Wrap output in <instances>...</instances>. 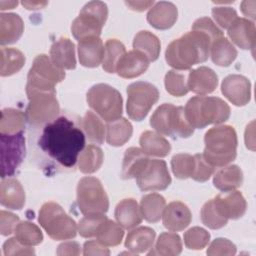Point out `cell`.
<instances>
[{
  "mask_svg": "<svg viewBox=\"0 0 256 256\" xmlns=\"http://www.w3.org/2000/svg\"><path fill=\"white\" fill-rule=\"evenodd\" d=\"M177 16L178 10L173 3L160 1L150 8L147 14V21L156 29L166 30L174 25Z\"/></svg>",
  "mask_w": 256,
  "mask_h": 256,
  "instance_id": "obj_22",
  "label": "cell"
},
{
  "mask_svg": "<svg viewBox=\"0 0 256 256\" xmlns=\"http://www.w3.org/2000/svg\"><path fill=\"white\" fill-rule=\"evenodd\" d=\"M156 233L146 226L137 227L131 230L125 240V247L134 254L147 252L153 247Z\"/></svg>",
  "mask_w": 256,
  "mask_h": 256,
  "instance_id": "obj_26",
  "label": "cell"
},
{
  "mask_svg": "<svg viewBox=\"0 0 256 256\" xmlns=\"http://www.w3.org/2000/svg\"><path fill=\"white\" fill-rule=\"evenodd\" d=\"M243 183V173L242 170L237 165L223 166L218 170L213 178L214 186L222 191H232L240 187Z\"/></svg>",
  "mask_w": 256,
  "mask_h": 256,
  "instance_id": "obj_28",
  "label": "cell"
},
{
  "mask_svg": "<svg viewBox=\"0 0 256 256\" xmlns=\"http://www.w3.org/2000/svg\"><path fill=\"white\" fill-rule=\"evenodd\" d=\"M19 223V217L5 210L0 212V232L3 236L12 234Z\"/></svg>",
  "mask_w": 256,
  "mask_h": 256,
  "instance_id": "obj_53",
  "label": "cell"
},
{
  "mask_svg": "<svg viewBox=\"0 0 256 256\" xmlns=\"http://www.w3.org/2000/svg\"><path fill=\"white\" fill-rule=\"evenodd\" d=\"M125 3L132 10L144 11L147 8H151V6L154 4V1H127Z\"/></svg>",
  "mask_w": 256,
  "mask_h": 256,
  "instance_id": "obj_56",
  "label": "cell"
},
{
  "mask_svg": "<svg viewBox=\"0 0 256 256\" xmlns=\"http://www.w3.org/2000/svg\"><path fill=\"white\" fill-rule=\"evenodd\" d=\"M192 219L188 206L180 201H173L165 207L162 220L163 225L169 231H182L190 224Z\"/></svg>",
  "mask_w": 256,
  "mask_h": 256,
  "instance_id": "obj_17",
  "label": "cell"
},
{
  "mask_svg": "<svg viewBox=\"0 0 256 256\" xmlns=\"http://www.w3.org/2000/svg\"><path fill=\"white\" fill-rule=\"evenodd\" d=\"M141 150L148 156L165 157L171 151V145L163 136L153 131H145L139 140Z\"/></svg>",
  "mask_w": 256,
  "mask_h": 256,
  "instance_id": "obj_30",
  "label": "cell"
},
{
  "mask_svg": "<svg viewBox=\"0 0 256 256\" xmlns=\"http://www.w3.org/2000/svg\"><path fill=\"white\" fill-rule=\"evenodd\" d=\"M212 16L216 23L224 29H228L230 25L238 18L236 11L231 7L219 6L212 9Z\"/></svg>",
  "mask_w": 256,
  "mask_h": 256,
  "instance_id": "obj_50",
  "label": "cell"
},
{
  "mask_svg": "<svg viewBox=\"0 0 256 256\" xmlns=\"http://www.w3.org/2000/svg\"><path fill=\"white\" fill-rule=\"evenodd\" d=\"M255 24L246 18H237L228 28V36L241 49L255 47Z\"/></svg>",
  "mask_w": 256,
  "mask_h": 256,
  "instance_id": "obj_21",
  "label": "cell"
},
{
  "mask_svg": "<svg viewBox=\"0 0 256 256\" xmlns=\"http://www.w3.org/2000/svg\"><path fill=\"white\" fill-rule=\"evenodd\" d=\"M255 5H256L255 1H243L241 3L242 13L247 17L255 19Z\"/></svg>",
  "mask_w": 256,
  "mask_h": 256,
  "instance_id": "obj_57",
  "label": "cell"
},
{
  "mask_svg": "<svg viewBox=\"0 0 256 256\" xmlns=\"http://www.w3.org/2000/svg\"><path fill=\"white\" fill-rule=\"evenodd\" d=\"M107 219L104 214H93L85 215L83 219L80 220L77 230L79 234L84 238H90L96 236L100 225Z\"/></svg>",
  "mask_w": 256,
  "mask_h": 256,
  "instance_id": "obj_47",
  "label": "cell"
},
{
  "mask_svg": "<svg viewBox=\"0 0 256 256\" xmlns=\"http://www.w3.org/2000/svg\"><path fill=\"white\" fill-rule=\"evenodd\" d=\"M165 207L166 201L164 197L157 193H150L143 196L140 202L142 218L151 223H155L160 220Z\"/></svg>",
  "mask_w": 256,
  "mask_h": 256,
  "instance_id": "obj_31",
  "label": "cell"
},
{
  "mask_svg": "<svg viewBox=\"0 0 256 256\" xmlns=\"http://www.w3.org/2000/svg\"><path fill=\"white\" fill-rule=\"evenodd\" d=\"M110 251L106 246L101 244L98 240H90L84 243L83 247V255L89 256V255H109Z\"/></svg>",
  "mask_w": 256,
  "mask_h": 256,
  "instance_id": "obj_54",
  "label": "cell"
},
{
  "mask_svg": "<svg viewBox=\"0 0 256 256\" xmlns=\"http://www.w3.org/2000/svg\"><path fill=\"white\" fill-rule=\"evenodd\" d=\"M200 216H201L202 223L210 229L222 228L228 222V219L223 217L219 212V210L217 209L213 199L207 201L203 205Z\"/></svg>",
  "mask_w": 256,
  "mask_h": 256,
  "instance_id": "obj_43",
  "label": "cell"
},
{
  "mask_svg": "<svg viewBox=\"0 0 256 256\" xmlns=\"http://www.w3.org/2000/svg\"><path fill=\"white\" fill-rule=\"evenodd\" d=\"M133 128L131 123L125 118H119L107 124L106 140L111 146H122L132 136Z\"/></svg>",
  "mask_w": 256,
  "mask_h": 256,
  "instance_id": "obj_33",
  "label": "cell"
},
{
  "mask_svg": "<svg viewBox=\"0 0 256 256\" xmlns=\"http://www.w3.org/2000/svg\"><path fill=\"white\" fill-rule=\"evenodd\" d=\"M149 62L144 54L137 50H131L122 56L116 66V72L122 78H135L147 70Z\"/></svg>",
  "mask_w": 256,
  "mask_h": 256,
  "instance_id": "obj_19",
  "label": "cell"
},
{
  "mask_svg": "<svg viewBox=\"0 0 256 256\" xmlns=\"http://www.w3.org/2000/svg\"><path fill=\"white\" fill-rule=\"evenodd\" d=\"M50 59L62 70L74 69L76 67L74 43L69 38H60L50 48Z\"/></svg>",
  "mask_w": 256,
  "mask_h": 256,
  "instance_id": "obj_24",
  "label": "cell"
},
{
  "mask_svg": "<svg viewBox=\"0 0 256 256\" xmlns=\"http://www.w3.org/2000/svg\"><path fill=\"white\" fill-rule=\"evenodd\" d=\"M117 223L124 229H131L142 222V214L136 200L126 198L121 200L114 212Z\"/></svg>",
  "mask_w": 256,
  "mask_h": 256,
  "instance_id": "obj_25",
  "label": "cell"
},
{
  "mask_svg": "<svg viewBox=\"0 0 256 256\" xmlns=\"http://www.w3.org/2000/svg\"><path fill=\"white\" fill-rule=\"evenodd\" d=\"M26 116L23 112L13 108H5L1 111L0 133L16 134L23 131Z\"/></svg>",
  "mask_w": 256,
  "mask_h": 256,
  "instance_id": "obj_37",
  "label": "cell"
},
{
  "mask_svg": "<svg viewBox=\"0 0 256 256\" xmlns=\"http://www.w3.org/2000/svg\"><path fill=\"white\" fill-rule=\"evenodd\" d=\"M80 254V245L77 242H64L58 246L57 255H79Z\"/></svg>",
  "mask_w": 256,
  "mask_h": 256,
  "instance_id": "obj_55",
  "label": "cell"
},
{
  "mask_svg": "<svg viewBox=\"0 0 256 256\" xmlns=\"http://www.w3.org/2000/svg\"><path fill=\"white\" fill-rule=\"evenodd\" d=\"M136 181L142 191H159L165 190L171 184V176L165 161L149 159Z\"/></svg>",
  "mask_w": 256,
  "mask_h": 256,
  "instance_id": "obj_14",
  "label": "cell"
},
{
  "mask_svg": "<svg viewBox=\"0 0 256 256\" xmlns=\"http://www.w3.org/2000/svg\"><path fill=\"white\" fill-rule=\"evenodd\" d=\"M203 156L213 167H223L232 162L237 154V134L230 125L209 129L204 136Z\"/></svg>",
  "mask_w": 256,
  "mask_h": 256,
  "instance_id": "obj_3",
  "label": "cell"
},
{
  "mask_svg": "<svg viewBox=\"0 0 256 256\" xmlns=\"http://www.w3.org/2000/svg\"><path fill=\"white\" fill-rule=\"evenodd\" d=\"M221 91L236 106H244L251 99V83L242 75L231 74L225 77L221 84Z\"/></svg>",
  "mask_w": 256,
  "mask_h": 256,
  "instance_id": "obj_15",
  "label": "cell"
},
{
  "mask_svg": "<svg viewBox=\"0 0 256 256\" xmlns=\"http://www.w3.org/2000/svg\"><path fill=\"white\" fill-rule=\"evenodd\" d=\"M107 16L108 8L104 2L90 1L86 3L72 23L71 31L74 38L81 40L90 36L99 37Z\"/></svg>",
  "mask_w": 256,
  "mask_h": 256,
  "instance_id": "obj_9",
  "label": "cell"
},
{
  "mask_svg": "<svg viewBox=\"0 0 256 256\" xmlns=\"http://www.w3.org/2000/svg\"><path fill=\"white\" fill-rule=\"evenodd\" d=\"M104 159L101 148L96 145H88L78 158V168L84 174L96 172L102 165Z\"/></svg>",
  "mask_w": 256,
  "mask_h": 256,
  "instance_id": "obj_36",
  "label": "cell"
},
{
  "mask_svg": "<svg viewBox=\"0 0 256 256\" xmlns=\"http://www.w3.org/2000/svg\"><path fill=\"white\" fill-rule=\"evenodd\" d=\"M150 125L159 134L166 136L188 138L194 132V128L185 117L184 108L170 103H164L154 111L150 118Z\"/></svg>",
  "mask_w": 256,
  "mask_h": 256,
  "instance_id": "obj_6",
  "label": "cell"
},
{
  "mask_svg": "<svg viewBox=\"0 0 256 256\" xmlns=\"http://www.w3.org/2000/svg\"><path fill=\"white\" fill-rule=\"evenodd\" d=\"M0 203L2 206L20 210L25 204V192L20 182L14 178L3 179L0 184Z\"/></svg>",
  "mask_w": 256,
  "mask_h": 256,
  "instance_id": "obj_23",
  "label": "cell"
},
{
  "mask_svg": "<svg viewBox=\"0 0 256 256\" xmlns=\"http://www.w3.org/2000/svg\"><path fill=\"white\" fill-rule=\"evenodd\" d=\"M81 126L91 142L96 144H102L104 142L105 127L95 113L87 111L81 121Z\"/></svg>",
  "mask_w": 256,
  "mask_h": 256,
  "instance_id": "obj_41",
  "label": "cell"
},
{
  "mask_svg": "<svg viewBox=\"0 0 256 256\" xmlns=\"http://www.w3.org/2000/svg\"><path fill=\"white\" fill-rule=\"evenodd\" d=\"M64 78V70L58 68L47 55L40 54L34 59L27 76V96L41 92L56 93L55 85Z\"/></svg>",
  "mask_w": 256,
  "mask_h": 256,
  "instance_id": "obj_5",
  "label": "cell"
},
{
  "mask_svg": "<svg viewBox=\"0 0 256 256\" xmlns=\"http://www.w3.org/2000/svg\"><path fill=\"white\" fill-rule=\"evenodd\" d=\"M126 53L125 46L117 39H108L104 46L102 68L108 73L116 72V66Z\"/></svg>",
  "mask_w": 256,
  "mask_h": 256,
  "instance_id": "obj_39",
  "label": "cell"
},
{
  "mask_svg": "<svg viewBox=\"0 0 256 256\" xmlns=\"http://www.w3.org/2000/svg\"><path fill=\"white\" fill-rule=\"evenodd\" d=\"M210 55L216 65L227 67L236 59L237 50L227 38L221 37L212 42Z\"/></svg>",
  "mask_w": 256,
  "mask_h": 256,
  "instance_id": "obj_32",
  "label": "cell"
},
{
  "mask_svg": "<svg viewBox=\"0 0 256 256\" xmlns=\"http://www.w3.org/2000/svg\"><path fill=\"white\" fill-rule=\"evenodd\" d=\"M24 64L25 56L20 50L16 48H1V76L5 77L17 73Z\"/></svg>",
  "mask_w": 256,
  "mask_h": 256,
  "instance_id": "obj_35",
  "label": "cell"
},
{
  "mask_svg": "<svg viewBox=\"0 0 256 256\" xmlns=\"http://www.w3.org/2000/svg\"><path fill=\"white\" fill-rule=\"evenodd\" d=\"M218 85V77L216 73L209 67L201 66L189 72L187 79L188 90L205 95L213 92Z\"/></svg>",
  "mask_w": 256,
  "mask_h": 256,
  "instance_id": "obj_18",
  "label": "cell"
},
{
  "mask_svg": "<svg viewBox=\"0 0 256 256\" xmlns=\"http://www.w3.org/2000/svg\"><path fill=\"white\" fill-rule=\"evenodd\" d=\"M24 31L21 17L14 13H1L0 15V44L8 45L16 42Z\"/></svg>",
  "mask_w": 256,
  "mask_h": 256,
  "instance_id": "obj_27",
  "label": "cell"
},
{
  "mask_svg": "<svg viewBox=\"0 0 256 256\" xmlns=\"http://www.w3.org/2000/svg\"><path fill=\"white\" fill-rule=\"evenodd\" d=\"M3 253L5 256L11 255H34L35 251L31 246L20 242L16 237L8 239L3 244Z\"/></svg>",
  "mask_w": 256,
  "mask_h": 256,
  "instance_id": "obj_52",
  "label": "cell"
},
{
  "mask_svg": "<svg viewBox=\"0 0 256 256\" xmlns=\"http://www.w3.org/2000/svg\"><path fill=\"white\" fill-rule=\"evenodd\" d=\"M77 204L84 215L104 214L109 208L108 196L99 179L82 178L77 186Z\"/></svg>",
  "mask_w": 256,
  "mask_h": 256,
  "instance_id": "obj_10",
  "label": "cell"
},
{
  "mask_svg": "<svg viewBox=\"0 0 256 256\" xmlns=\"http://www.w3.org/2000/svg\"><path fill=\"white\" fill-rule=\"evenodd\" d=\"M38 221L48 236L54 240H69L76 236L75 221L55 202H47L42 205Z\"/></svg>",
  "mask_w": 256,
  "mask_h": 256,
  "instance_id": "obj_7",
  "label": "cell"
},
{
  "mask_svg": "<svg viewBox=\"0 0 256 256\" xmlns=\"http://www.w3.org/2000/svg\"><path fill=\"white\" fill-rule=\"evenodd\" d=\"M207 254L210 256L215 255H235L236 246L226 238L215 239L207 249Z\"/></svg>",
  "mask_w": 256,
  "mask_h": 256,
  "instance_id": "obj_51",
  "label": "cell"
},
{
  "mask_svg": "<svg viewBox=\"0 0 256 256\" xmlns=\"http://www.w3.org/2000/svg\"><path fill=\"white\" fill-rule=\"evenodd\" d=\"M195 166L194 156L187 153L175 154L171 159V168L174 175L179 179H186L192 176Z\"/></svg>",
  "mask_w": 256,
  "mask_h": 256,
  "instance_id": "obj_44",
  "label": "cell"
},
{
  "mask_svg": "<svg viewBox=\"0 0 256 256\" xmlns=\"http://www.w3.org/2000/svg\"><path fill=\"white\" fill-rule=\"evenodd\" d=\"M39 146L64 167H73L85 146L84 133L68 118L62 116L43 129Z\"/></svg>",
  "mask_w": 256,
  "mask_h": 256,
  "instance_id": "obj_1",
  "label": "cell"
},
{
  "mask_svg": "<svg viewBox=\"0 0 256 256\" xmlns=\"http://www.w3.org/2000/svg\"><path fill=\"white\" fill-rule=\"evenodd\" d=\"M124 236L123 227L108 218L100 225L96 237L97 240L106 247L117 246L121 243Z\"/></svg>",
  "mask_w": 256,
  "mask_h": 256,
  "instance_id": "obj_40",
  "label": "cell"
},
{
  "mask_svg": "<svg viewBox=\"0 0 256 256\" xmlns=\"http://www.w3.org/2000/svg\"><path fill=\"white\" fill-rule=\"evenodd\" d=\"M15 237L27 246H35L42 242L43 234L40 228L29 221L19 222L15 228Z\"/></svg>",
  "mask_w": 256,
  "mask_h": 256,
  "instance_id": "obj_42",
  "label": "cell"
},
{
  "mask_svg": "<svg viewBox=\"0 0 256 256\" xmlns=\"http://www.w3.org/2000/svg\"><path fill=\"white\" fill-rule=\"evenodd\" d=\"M127 114L135 121H142L159 98L156 86L144 81L130 84L127 88Z\"/></svg>",
  "mask_w": 256,
  "mask_h": 256,
  "instance_id": "obj_11",
  "label": "cell"
},
{
  "mask_svg": "<svg viewBox=\"0 0 256 256\" xmlns=\"http://www.w3.org/2000/svg\"><path fill=\"white\" fill-rule=\"evenodd\" d=\"M182 252V242L178 234L171 232H163L156 241L154 251L148 254H156L163 256H175Z\"/></svg>",
  "mask_w": 256,
  "mask_h": 256,
  "instance_id": "obj_38",
  "label": "cell"
},
{
  "mask_svg": "<svg viewBox=\"0 0 256 256\" xmlns=\"http://www.w3.org/2000/svg\"><path fill=\"white\" fill-rule=\"evenodd\" d=\"M149 158L141 149L130 147L126 150L122 162V178L131 179L135 178L141 173Z\"/></svg>",
  "mask_w": 256,
  "mask_h": 256,
  "instance_id": "obj_29",
  "label": "cell"
},
{
  "mask_svg": "<svg viewBox=\"0 0 256 256\" xmlns=\"http://www.w3.org/2000/svg\"><path fill=\"white\" fill-rule=\"evenodd\" d=\"M1 177L12 176L25 157V137L23 133L1 134Z\"/></svg>",
  "mask_w": 256,
  "mask_h": 256,
  "instance_id": "obj_12",
  "label": "cell"
},
{
  "mask_svg": "<svg viewBox=\"0 0 256 256\" xmlns=\"http://www.w3.org/2000/svg\"><path fill=\"white\" fill-rule=\"evenodd\" d=\"M192 30L203 32L212 40V42L223 37V32L209 17H201L197 19L192 25Z\"/></svg>",
  "mask_w": 256,
  "mask_h": 256,
  "instance_id": "obj_49",
  "label": "cell"
},
{
  "mask_svg": "<svg viewBox=\"0 0 256 256\" xmlns=\"http://www.w3.org/2000/svg\"><path fill=\"white\" fill-rule=\"evenodd\" d=\"M213 200L221 215L226 219L241 218L247 209L246 200L239 191L223 192Z\"/></svg>",
  "mask_w": 256,
  "mask_h": 256,
  "instance_id": "obj_16",
  "label": "cell"
},
{
  "mask_svg": "<svg viewBox=\"0 0 256 256\" xmlns=\"http://www.w3.org/2000/svg\"><path fill=\"white\" fill-rule=\"evenodd\" d=\"M210 240L208 231L201 227H192L184 234V243L188 249L201 250L207 246Z\"/></svg>",
  "mask_w": 256,
  "mask_h": 256,
  "instance_id": "obj_46",
  "label": "cell"
},
{
  "mask_svg": "<svg viewBox=\"0 0 256 256\" xmlns=\"http://www.w3.org/2000/svg\"><path fill=\"white\" fill-rule=\"evenodd\" d=\"M165 88L167 92L173 96L181 97L188 93L186 76L176 70H170L165 75Z\"/></svg>",
  "mask_w": 256,
  "mask_h": 256,
  "instance_id": "obj_45",
  "label": "cell"
},
{
  "mask_svg": "<svg viewBox=\"0 0 256 256\" xmlns=\"http://www.w3.org/2000/svg\"><path fill=\"white\" fill-rule=\"evenodd\" d=\"M89 106L106 122L121 118L123 99L118 90L108 84H96L87 92Z\"/></svg>",
  "mask_w": 256,
  "mask_h": 256,
  "instance_id": "obj_8",
  "label": "cell"
},
{
  "mask_svg": "<svg viewBox=\"0 0 256 256\" xmlns=\"http://www.w3.org/2000/svg\"><path fill=\"white\" fill-rule=\"evenodd\" d=\"M18 5L17 1H1L0 2V9L5 10V9H13L15 6Z\"/></svg>",
  "mask_w": 256,
  "mask_h": 256,
  "instance_id": "obj_59",
  "label": "cell"
},
{
  "mask_svg": "<svg viewBox=\"0 0 256 256\" xmlns=\"http://www.w3.org/2000/svg\"><path fill=\"white\" fill-rule=\"evenodd\" d=\"M29 103L26 108V119L30 124L41 125L56 119L59 113V103L56 93L41 92L28 96Z\"/></svg>",
  "mask_w": 256,
  "mask_h": 256,
  "instance_id": "obj_13",
  "label": "cell"
},
{
  "mask_svg": "<svg viewBox=\"0 0 256 256\" xmlns=\"http://www.w3.org/2000/svg\"><path fill=\"white\" fill-rule=\"evenodd\" d=\"M211 44L212 40L206 34L192 30L168 45L165 52L166 62L175 70H188L208 59Z\"/></svg>",
  "mask_w": 256,
  "mask_h": 256,
  "instance_id": "obj_2",
  "label": "cell"
},
{
  "mask_svg": "<svg viewBox=\"0 0 256 256\" xmlns=\"http://www.w3.org/2000/svg\"><path fill=\"white\" fill-rule=\"evenodd\" d=\"M104 55L103 42L98 36H90L79 40L78 57L80 64L85 67H97L102 63Z\"/></svg>",
  "mask_w": 256,
  "mask_h": 256,
  "instance_id": "obj_20",
  "label": "cell"
},
{
  "mask_svg": "<svg viewBox=\"0 0 256 256\" xmlns=\"http://www.w3.org/2000/svg\"><path fill=\"white\" fill-rule=\"evenodd\" d=\"M184 112L188 123L198 129L210 124H221L230 117L229 105L219 97H192L188 100Z\"/></svg>",
  "mask_w": 256,
  "mask_h": 256,
  "instance_id": "obj_4",
  "label": "cell"
},
{
  "mask_svg": "<svg viewBox=\"0 0 256 256\" xmlns=\"http://www.w3.org/2000/svg\"><path fill=\"white\" fill-rule=\"evenodd\" d=\"M22 5L26 7V9L29 10H35V9H41L47 5V2L45 1H22Z\"/></svg>",
  "mask_w": 256,
  "mask_h": 256,
  "instance_id": "obj_58",
  "label": "cell"
},
{
  "mask_svg": "<svg viewBox=\"0 0 256 256\" xmlns=\"http://www.w3.org/2000/svg\"><path fill=\"white\" fill-rule=\"evenodd\" d=\"M133 48L144 54L149 61H155L160 54L161 44L158 37L153 33L140 31L134 37Z\"/></svg>",
  "mask_w": 256,
  "mask_h": 256,
  "instance_id": "obj_34",
  "label": "cell"
},
{
  "mask_svg": "<svg viewBox=\"0 0 256 256\" xmlns=\"http://www.w3.org/2000/svg\"><path fill=\"white\" fill-rule=\"evenodd\" d=\"M194 160L195 166L191 178L198 182L207 181L214 173V167L205 160L203 154H195Z\"/></svg>",
  "mask_w": 256,
  "mask_h": 256,
  "instance_id": "obj_48",
  "label": "cell"
}]
</instances>
